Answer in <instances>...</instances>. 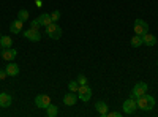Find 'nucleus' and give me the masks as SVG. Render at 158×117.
<instances>
[{"label": "nucleus", "instance_id": "1", "mask_svg": "<svg viewBox=\"0 0 158 117\" xmlns=\"http://www.w3.org/2000/svg\"><path fill=\"white\" fill-rule=\"evenodd\" d=\"M138 108L142 111H152L155 108V98L152 95H147V94L141 95L138 98Z\"/></svg>", "mask_w": 158, "mask_h": 117}, {"label": "nucleus", "instance_id": "2", "mask_svg": "<svg viewBox=\"0 0 158 117\" xmlns=\"http://www.w3.org/2000/svg\"><path fill=\"white\" fill-rule=\"evenodd\" d=\"M46 35L49 38H52V40H59V38L62 36V27L57 25V22H51L46 27Z\"/></svg>", "mask_w": 158, "mask_h": 117}, {"label": "nucleus", "instance_id": "3", "mask_svg": "<svg viewBox=\"0 0 158 117\" xmlns=\"http://www.w3.org/2000/svg\"><path fill=\"white\" fill-rule=\"evenodd\" d=\"M122 109H123V114H133L138 109V98H133V97L127 98L122 105Z\"/></svg>", "mask_w": 158, "mask_h": 117}, {"label": "nucleus", "instance_id": "4", "mask_svg": "<svg viewBox=\"0 0 158 117\" xmlns=\"http://www.w3.org/2000/svg\"><path fill=\"white\" fill-rule=\"evenodd\" d=\"M77 98L81 100V101H84V103H87V101L92 98V89H90V86H89V84H85V86H79V90H77Z\"/></svg>", "mask_w": 158, "mask_h": 117}, {"label": "nucleus", "instance_id": "5", "mask_svg": "<svg viewBox=\"0 0 158 117\" xmlns=\"http://www.w3.org/2000/svg\"><path fill=\"white\" fill-rule=\"evenodd\" d=\"M133 30H135L136 35H141V36H142V35H146V33L149 32V24H147L146 21H142V19H136Z\"/></svg>", "mask_w": 158, "mask_h": 117}, {"label": "nucleus", "instance_id": "6", "mask_svg": "<svg viewBox=\"0 0 158 117\" xmlns=\"http://www.w3.org/2000/svg\"><path fill=\"white\" fill-rule=\"evenodd\" d=\"M147 90H149V86H147L146 82H138V84L133 87V90H131V95H130V97H133V98H139L141 95L147 94Z\"/></svg>", "mask_w": 158, "mask_h": 117}, {"label": "nucleus", "instance_id": "7", "mask_svg": "<svg viewBox=\"0 0 158 117\" xmlns=\"http://www.w3.org/2000/svg\"><path fill=\"white\" fill-rule=\"evenodd\" d=\"M35 105H36V108H40V109H46L49 105H51V97L49 95H38L36 98H35Z\"/></svg>", "mask_w": 158, "mask_h": 117}, {"label": "nucleus", "instance_id": "8", "mask_svg": "<svg viewBox=\"0 0 158 117\" xmlns=\"http://www.w3.org/2000/svg\"><path fill=\"white\" fill-rule=\"evenodd\" d=\"M22 35L27 38V40H30V41H35V43H38L40 40H41V35H40V30H35V29H29V30H24L22 32Z\"/></svg>", "mask_w": 158, "mask_h": 117}, {"label": "nucleus", "instance_id": "9", "mask_svg": "<svg viewBox=\"0 0 158 117\" xmlns=\"http://www.w3.org/2000/svg\"><path fill=\"white\" fill-rule=\"evenodd\" d=\"M18 56V51L16 49H13V48H8V49H3V52H2V59L6 60V62H11V60H15Z\"/></svg>", "mask_w": 158, "mask_h": 117}, {"label": "nucleus", "instance_id": "10", "mask_svg": "<svg viewBox=\"0 0 158 117\" xmlns=\"http://www.w3.org/2000/svg\"><path fill=\"white\" fill-rule=\"evenodd\" d=\"M63 103L67 106H74L76 103H77V94L76 92H70V94H67L63 97Z\"/></svg>", "mask_w": 158, "mask_h": 117}, {"label": "nucleus", "instance_id": "11", "mask_svg": "<svg viewBox=\"0 0 158 117\" xmlns=\"http://www.w3.org/2000/svg\"><path fill=\"white\" fill-rule=\"evenodd\" d=\"M22 27H24V22H22L21 19H16V21H13V22L10 24V32L18 35V33L22 32Z\"/></svg>", "mask_w": 158, "mask_h": 117}, {"label": "nucleus", "instance_id": "12", "mask_svg": "<svg viewBox=\"0 0 158 117\" xmlns=\"http://www.w3.org/2000/svg\"><path fill=\"white\" fill-rule=\"evenodd\" d=\"M13 103V97L10 94H0V108H10Z\"/></svg>", "mask_w": 158, "mask_h": 117}, {"label": "nucleus", "instance_id": "13", "mask_svg": "<svg viewBox=\"0 0 158 117\" xmlns=\"http://www.w3.org/2000/svg\"><path fill=\"white\" fill-rule=\"evenodd\" d=\"M142 43L146 46H155L156 44V36L147 32L146 35H142Z\"/></svg>", "mask_w": 158, "mask_h": 117}, {"label": "nucleus", "instance_id": "14", "mask_svg": "<svg viewBox=\"0 0 158 117\" xmlns=\"http://www.w3.org/2000/svg\"><path fill=\"white\" fill-rule=\"evenodd\" d=\"M95 109H97V112H98L100 115L106 117V114H108V105H106L104 101H97V103H95Z\"/></svg>", "mask_w": 158, "mask_h": 117}, {"label": "nucleus", "instance_id": "15", "mask_svg": "<svg viewBox=\"0 0 158 117\" xmlns=\"http://www.w3.org/2000/svg\"><path fill=\"white\" fill-rule=\"evenodd\" d=\"M38 22H40V25H41V27H48V25L52 22L51 15H48V13H43V15H40V16H38Z\"/></svg>", "mask_w": 158, "mask_h": 117}, {"label": "nucleus", "instance_id": "16", "mask_svg": "<svg viewBox=\"0 0 158 117\" xmlns=\"http://www.w3.org/2000/svg\"><path fill=\"white\" fill-rule=\"evenodd\" d=\"M5 71L8 73V76H13V77H15V76L19 74V67H18L16 63H8V67L5 68Z\"/></svg>", "mask_w": 158, "mask_h": 117}, {"label": "nucleus", "instance_id": "17", "mask_svg": "<svg viewBox=\"0 0 158 117\" xmlns=\"http://www.w3.org/2000/svg\"><path fill=\"white\" fill-rule=\"evenodd\" d=\"M0 46H2L3 49L11 48V46H13V40H11V36H8V35H2V36H0Z\"/></svg>", "mask_w": 158, "mask_h": 117}, {"label": "nucleus", "instance_id": "18", "mask_svg": "<svg viewBox=\"0 0 158 117\" xmlns=\"http://www.w3.org/2000/svg\"><path fill=\"white\" fill-rule=\"evenodd\" d=\"M57 114H59V108L51 103V105L46 108V115H48V117H56Z\"/></svg>", "mask_w": 158, "mask_h": 117}, {"label": "nucleus", "instance_id": "19", "mask_svg": "<svg viewBox=\"0 0 158 117\" xmlns=\"http://www.w3.org/2000/svg\"><path fill=\"white\" fill-rule=\"evenodd\" d=\"M142 44H144V43H142V36L135 33V36L131 38V46H133V48H139V46H142Z\"/></svg>", "mask_w": 158, "mask_h": 117}, {"label": "nucleus", "instance_id": "20", "mask_svg": "<svg viewBox=\"0 0 158 117\" xmlns=\"http://www.w3.org/2000/svg\"><path fill=\"white\" fill-rule=\"evenodd\" d=\"M29 18H30V15H29V11H27V10H19V13H18V19H21L22 22H29Z\"/></svg>", "mask_w": 158, "mask_h": 117}, {"label": "nucleus", "instance_id": "21", "mask_svg": "<svg viewBox=\"0 0 158 117\" xmlns=\"http://www.w3.org/2000/svg\"><path fill=\"white\" fill-rule=\"evenodd\" d=\"M68 89H70V92H76V94H77V90H79L77 81H71V82L68 84Z\"/></svg>", "mask_w": 158, "mask_h": 117}, {"label": "nucleus", "instance_id": "22", "mask_svg": "<svg viewBox=\"0 0 158 117\" xmlns=\"http://www.w3.org/2000/svg\"><path fill=\"white\" fill-rule=\"evenodd\" d=\"M29 24H30V29H35V30H40V22H38V19H33V21H29Z\"/></svg>", "mask_w": 158, "mask_h": 117}, {"label": "nucleus", "instance_id": "23", "mask_svg": "<svg viewBox=\"0 0 158 117\" xmlns=\"http://www.w3.org/2000/svg\"><path fill=\"white\" fill-rule=\"evenodd\" d=\"M51 19H52V22H57V21L60 19V11H59V10L52 11V15H51Z\"/></svg>", "mask_w": 158, "mask_h": 117}, {"label": "nucleus", "instance_id": "24", "mask_svg": "<svg viewBox=\"0 0 158 117\" xmlns=\"http://www.w3.org/2000/svg\"><path fill=\"white\" fill-rule=\"evenodd\" d=\"M77 84H79V86H85V84H87V77H85L84 74H79V76H77Z\"/></svg>", "mask_w": 158, "mask_h": 117}, {"label": "nucleus", "instance_id": "25", "mask_svg": "<svg viewBox=\"0 0 158 117\" xmlns=\"http://www.w3.org/2000/svg\"><path fill=\"white\" fill-rule=\"evenodd\" d=\"M122 112H118V111H112V112H108L106 117H120Z\"/></svg>", "mask_w": 158, "mask_h": 117}, {"label": "nucleus", "instance_id": "26", "mask_svg": "<svg viewBox=\"0 0 158 117\" xmlns=\"http://www.w3.org/2000/svg\"><path fill=\"white\" fill-rule=\"evenodd\" d=\"M6 76H8V73H6L5 70H0V81H3V79H6Z\"/></svg>", "mask_w": 158, "mask_h": 117}, {"label": "nucleus", "instance_id": "27", "mask_svg": "<svg viewBox=\"0 0 158 117\" xmlns=\"http://www.w3.org/2000/svg\"><path fill=\"white\" fill-rule=\"evenodd\" d=\"M35 5H36L38 8H41V6H43V2H41V0H35Z\"/></svg>", "mask_w": 158, "mask_h": 117}, {"label": "nucleus", "instance_id": "28", "mask_svg": "<svg viewBox=\"0 0 158 117\" xmlns=\"http://www.w3.org/2000/svg\"><path fill=\"white\" fill-rule=\"evenodd\" d=\"M156 67H158V62H156Z\"/></svg>", "mask_w": 158, "mask_h": 117}, {"label": "nucleus", "instance_id": "29", "mask_svg": "<svg viewBox=\"0 0 158 117\" xmlns=\"http://www.w3.org/2000/svg\"><path fill=\"white\" fill-rule=\"evenodd\" d=\"M0 49H2V46H0Z\"/></svg>", "mask_w": 158, "mask_h": 117}, {"label": "nucleus", "instance_id": "30", "mask_svg": "<svg viewBox=\"0 0 158 117\" xmlns=\"http://www.w3.org/2000/svg\"><path fill=\"white\" fill-rule=\"evenodd\" d=\"M0 36H2V35H0Z\"/></svg>", "mask_w": 158, "mask_h": 117}]
</instances>
